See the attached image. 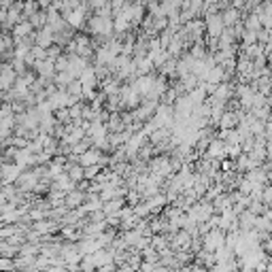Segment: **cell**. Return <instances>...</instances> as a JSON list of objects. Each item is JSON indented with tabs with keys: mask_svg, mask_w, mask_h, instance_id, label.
Segmentation results:
<instances>
[{
	"mask_svg": "<svg viewBox=\"0 0 272 272\" xmlns=\"http://www.w3.org/2000/svg\"><path fill=\"white\" fill-rule=\"evenodd\" d=\"M264 247H266L268 253H272V238H270V241H266V245H264Z\"/></svg>",
	"mask_w": 272,
	"mask_h": 272,
	"instance_id": "6da1fadb",
	"label": "cell"
}]
</instances>
